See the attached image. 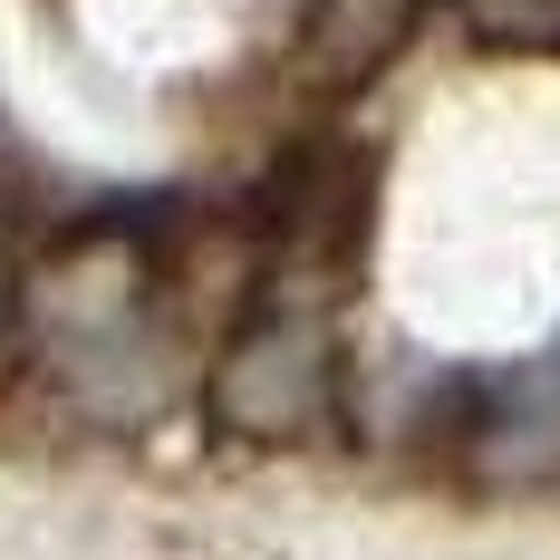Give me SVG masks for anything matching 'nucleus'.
<instances>
[{
    "label": "nucleus",
    "mask_w": 560,
    "mask_h": 560,
    "mask_svg": "<svg viewBox=\"0 0 560 560\" xmlns=\"http://www.w3.org/2000/svg\"><path fill=\"white\" fill-rule=\"evenodd\" d=\"M20 319L39 329V358L58 368V387L88 396L97 416H136L155 387V310H145V252L126 232H68Z\"/></svg>",
    "instance_id": "1"
},
{
    "label": "nucleus",
    "mask_w": 560,
    "mask_h": 560,
    "mask_svg": "<svg viewBox=\"0 0 560 560\" xmlns=\"http://www.w3.org/2000/svg\"><path fill=\"white\" fill-rule=\"evenodd\" d=\"M329 406H338V358L329 329L300 310H261L252 329H232L203 377V416L232 445H300L329 425Z\"/></svg>",
    "instance_id": "2"
},
{
    "label": "nucleus",
    "mask_w": 560,
    "mask_h": 560,
    "mask_svg": "<svg viewBox=\"0 0 560 560\" xmlns=\"http://www.w3.org/2000/svg\"><path fill=\"white\" fill-rule=\"evenodd\" d=\"M20 300H30V290H20V271H10V261H0V338L20 329Z\"/></svg>",
    "instance_id": "3"
}]
</instances>
